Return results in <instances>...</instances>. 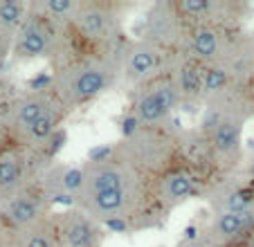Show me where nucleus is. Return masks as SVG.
Masks as SVG:
<instances>
[{
  "mask_svg": "<svg viewBox=\"0 0 254 247\" xmlns=\"http://www.w3.org/2000/svg\"><path fill=\"white\" fill-rule=\"evenodd\" d=\"M83 185L74 207L101 223L108 232L135 234L162 229L169 216L155 200L153 178L111 155L104 162H86Z\"/></svg>",
  "mask_w": 254,
  "mask_h": 247,
  "instance_id": "nucleus-1",
  "label": "nucleus"
},
{
  "mask_svg": "<svg viewBox=\"0 0 254 247\" xmlns=\"http://www.w3.org/2000/svg\"><path fill=\"white\" fill-rule=\"evenodd\" d=\"M50 65L52 92L70 115L120 86L117 61L108 54H65Z\"/></svg>",
  "mask_w": 254,
  "mask_h": 247,
  "instance_id": "nucleus-2",
  "label": "nucleus"
},
{
  "mask_svg": "<svg viewBox=\"0 0 254 247\" xmlns=\"http://www.w3.org/2000/svg\"><path fill=\"white\" fill-rule=\"evenodd\" d=\"M130 2L122 0H81L74 18L65 27V54H108L115 57L126 38V16Z\"/></svg>",
  "mask_w": 254,
  "mask_h": 247,
  "instance_id": "nucleus-3",
  "label": "nucleus"
},
{
  "mask_svg": "<svg viewBox=\"0 0 254 247\" xmlns=\"http://www.w3.org/2000/svg\"><path fill=\"white\" fill-rule=\"evenodd\" d=\"M176 133L180 130L169 126H139L130 135L113 142V155L128 162L144 176L158 178L169 169L178 167L176 162Z\"/></svg>",
  "mask_w": 254,
  "mask_h": 247,
  "instance_id": "nucleus-4",
  "label": "nucleus"
},
{
  "mask_svg": "<svg viewBox=\"0 0 254 247\" xmlns=\"http://www.w3.org/2000/svg\"><path fill=\"white\" fill-rule=\"evenodd\" d=\"M176 52L162 50L158 45L142 41V38H126L117 50L115 61L120 72V86L126 90L142 86L146 81H153L162 74H169Z\"/></svg>",
  "mask_w": 254,
  "mask_h": 247,
  "instance_id": "nucleus-5",
  "label": "nucleus"
},
{
  "mask_svg": "<svg viewBox=\"0 0 254 247\" xmlns=\"http://www.w3.org/2000/svg\"><path fill=\"white\" fill-rule=\"evenodd\" d=\"M183 106V97L169 74L128 90V115L139 126H169Z\"/></svg>",
  "mask_w": 254,
  "mask_h": 247,
  "instance_id": "nucleus-6",
  "label": "nucleus"
},
{
  "mask_svg": "<svg viewBox=\"0 0 254 247\" xmlns=\"http://www.w3.org/2000/svg\"><path fill=\"white\" fill-rule=\"evenodd\" d=\"M65 52V29L27 11V18L20 25L11 45V61H50L54 63Z\"/></svg>",
  "mask_w": 254,
  "mask_h": 247,
  "instance_id": "nucleus-7",
  "label": "nucleus"
},
{
  "mask_svg": "<svg viewBox=\"0 0 254 247\" xmlns=\"http://www.w3.org/2000/svg\"><path fill=\"white\" fill-rule=\"evenodd\" d=\"M187 25H205L239 32L252 18V5L245 0H176Z\"/></svg>",
  "mask_w": 254,
  "mask_h": 247,
  "instance_id": "nucleus-8",
  "label": "nucleus"
},
{
  "mask_svg": "<svg viewBox=\"0 0 254 247\" xmlns=\"http://www.w3.org/2000/svg\"><path fill=\"white\" fill-rule=\"evenodd\" d=\"M189 25L185 23L176 0H155L146 7L137 25V38L149 41L169 52H178Z\"/></svg>",
  "mask_w": 254,
  "mask_h": 247,
  "instance_id": "nucleus-9",
  "label": "nucleus"
},
{
  "mask_svg": "<svg viewBox=\"0 0 254 247\" xmlns=\"http://www.w3.org/2000/svg\"><path fill=\"white\" fill-rule=\"evenodd\" d=\"M200 200L211 214H239L254 209V178L230 173L207 182Z\"/></svg>",
  "mask_w": 254,
  "mask_h": 247,
  "instance_id": "nucleus-10",
  "label": "nucleus"
},
{
  "mask_svg": "<svg viewBox=\"0 0 254 247\" xmlns=\"http://www.w3.org/2000/svg\"><path fill=\"white\" fill-rule=\"evenodd\" d=\"M196 236L216 247H254V209L211 214L196 227Z\"/></svg>",
  "mask_w": 254,
  "mask_h": 247,
  "instance_id": "nucleus-11",
  "label": "nucleus"
},
{
  "mask_svg": "<svg viewBox=\"0 0 254 247\" xmlns=\"http://www.w3.org/2000/svg\"><path fill=\"white\" fill-rule=\"evenodd\" d=\"M54 214V207L50 204L48 195L39 186V182L32 180L23 186L16 195H11L5 204H0V223L5 225L11 234L29 227V225L45 220Z\"/></svg>",
  "mask_w": 254,
  "mask_h": 247,
  "instance_id": "nucleus-12",
  "label": "nucleus"
},
{
  "mask_svg": "<svg viewBox=\"0 0 254 247\" xmlns=\"http://www.w3.org/2000/svg\"><path fill=\"white\" fill-rule=\"evenodd\" d=\"M54 229L57 247H104L106 241L104 225L77 207L54 211Z\"/></svg>",
  "mask_w": 254,
  "mask_h": 247,
  "instance_id": "nucleus-13",
  "label": "nucleus"
},
{
  "mask_svg": "<svg viewBox=\"0 0 254 247\" xmlns=\"http://www.w3.org/2000/svg\"><path fill=\"white\" fill-rule=\"evenodd\" d=\"M48 195L50 204H63V209L74 207L79 191L83 185V167L67 164V162H50L45 169H41L39 176L34 178Z\"/></svg>",
  "mask_w": 254,
  "mask_h": 247,
  "instance_id": "nucleus-14",
  "label": "nucleus"
},
{
  "mask_svg": "<svg viewBox=\"0 0 254 247\" xmlns=\"http://www.w3.org/2000/svg\"><path fill=\"white\" fill-rule=\"evenodd\" d=\"M176 162L178 167L198 176L205 185L216 178L209 139L198 126L183 128L180 133H176Z\"/></svg>",
  "mask_w": 254,
  "mask_h": 247,
  "instance_id": "nucleus-15",
  "label": "nucleus"
},
{
  "mask_svg": "<svg viewBox=\"0 0 254 247\" xmlns=\"http://www.w3.org/2000/svg\"><path fill=\"white\" fill-rule=\"evenodd\" d=\"M202 189H205V182L183 167L169 169L167 173L153 180L155 200L167 214H173L178 207L187 204L189 200L200 198Z\"/></svg>",
  "mask_w": 254,
  "mask_h": 247,
  "instance_id": "nucleus-16",
  "label": "nucleus"
},
{
  "mask_svg": "<svg viewBox=\"0 0 254 247\" xmlns=\"http://www.w3.org/2000/svg\"><path fill=\"white\" fill-rule=\"evenodd\" d=\"M211 67H218L234 86H250L254 81V34L245 29L234 32L223 57Z\"/></svg>",
  "mask_w": 254,
  "mask_h": 247,
  "instance_id": "nucleus-17",
  "label": "nucleus"
},
{
  "mask_svg": "<svg viewBox=\"0 0 254 247\" xmlns=\"http://www.w3.org/2000/svg\"><path fill=\"white\" fill-rule=\"evenodd\" d=\"M234 32L218 27H205V25H189L185 41L178 52L185 54L187 59L196 61L202 67H211L218 63L227 48V41Z\"/></svg>",
  "mask_w": 254,
  "mask_h": 247,
  "instance_id": "nucleus-18",
  "label": "nucleus"
},
{
  "mask_svg": "<svg viewBox=\"0 0 254 247\" xmlns=\"http://www.w3.org/2000/svg\"><path fill=\"white\" fill-rule=\"evenodd\" d=\"M57 104H59V99L52 92V88L50 90H23L20 92L14 104V110H11L9 126H7L11 144L16 146L20 135L32 128L41 117H45Z\"/></svg>",
  "mask_w": 254,
  "mask_h": 247,
  "instance_id": "nucleus-19",
  "label": "nucleus"
},
{
  "mask_svg": "<svg viewBox=\"0 0 254 247\" xmlns=\"http://www.w3.org/2000/svg\"><path fill=\"white\" fill-rule=\"evenodd\" d=\"M36 178L32 157L18 146H9L0 153V204L16 195L27 182Z\"/></svg>",
  "mask_w": 254,
  "mask_h": 247,
  "instance_id": "nucleus-20",
  "label": "nucleus"
},
{
  "mask_svg": "<svg viewBox=\"0 0 254 247\" xmlns=\"http://www.w3.org/2000/svg\"><path fill=\"white\" fill-rule=\"evenodd\" d=\"M169 76L173 79L178 92L183 97V108H202V88H205V67L185 54L176 52L169 67Z\"/></svg>",
  "mask_w": 254,
  "mask_h": 247,
  "instance_id": "nucleus-21",
  "label": "nucleus"
},
{
  "mask_svg": "<svg viewBox=\"0 0 254 247\" xmlns=\"http://www.w3.org/2000/svg\"><path fill=\"white\" fill-rule=\"evenodd\" d=\"M29 11L39 14L41 18L50 20L52 25L65 29L74 18L81 0H27Z\"/></svg>",
  "mask_w": 254,
  "mask_h": 247,
  "instance_id": "nucleus-22",
  "label": "nucleus"
},
{
  "mask_svg": "<svg viewBox=\"0 0 254 247\" xmlns=\"http://www.w3.org/2000/svg\"><path fill=\"white\" fill-rule=\"evenodd\" d=\"M11 247H57L54 214L50 218L39 220V223L11 234Z\"/></svg>",
  "mask_w": 254,
  "mask_h": 247,
  "instance_id": "nucleus-23",
  "label": "nucleus"
},
{
  "mask_svg": "<svg viewBox=\"0 0 254 247\" xmlns=\"http://www.w3.org/2000/svg\"><path fill=\"white\" fill-rule=\"evenodd\" d=\"M27 0H0V36L14 41L20 25L27 18Z\"/></svg>",
  "mask_w": 254,
  "mask_h": 247,
  "instance_id": "nucleus-24",
  "label": "nucleus"
},
{
  "mask_svg": "<svg viewBox=\"0 0 254 247\" xmlns=\"http://www.w3.org/2000/svg\"><path fill=\"white\" fill-rule=\"evenodd\" d=\"M20 92L11 86L9 81L0 79V130H7L11 119V110H14V104L18 99Z\"/></svg>",
  "mask_w": 254,
  "mask_h": 247,
  "instance_id": "nucleus-25",
  "label": "nucleus"
},
{
  "mask_svg": "<svg viewBox=\"0 0 254 247\" xmlns=\"http://www.w3.org/2000/svg\"><path fill=\"white\" fill-rule=\"evenodd\" d=\"M176 247H216V245H209V243L200 241V238L196 236V227H191L187 232V236L180 238V243H178Z\"/></svg>",
  "mask_w": 254,
  "mask_h": 247,
  "instance_id": "nucleus-26",
  "label": "nucleus"
},
{
  "mask_svg": "<svg viewBox=\"0 0 254 247\" xmlns=\"http://www.w3.org/2000/svg\"><path fill=\"white\" fill-rule=\"evenodd\" d=\"M11 45H14V41L0 36V67L5 65L7 59H11Z\"/></svg>",
  "mask_w": 254,
  "mask_h": 247,
  "instance_id": "nucleus-27",
  "label": "nucleus"
},
{
  "mask_svg": "<svg viewBox=\"0 0 254 247\" xmlns=\"http://www.w3.org/2000/svg\"><path fill=\"white\" fill-rule=\"evenodd\" d=\"M0 247H11V232L0 223Z\"/></svg>",
  "mask_w": 254,
  "mask_h": 247,
  "instance_id": "nucleus-28",
  "label": "nucleus"
},
{
  "mask_svg": "<svg viewBox=\"0 0 254 247\" xmlns=\"http://www.w3.org/2000/svg\"><path fill=\"white\" fill-rule=\"evenodd\" d=\"M248 92H250V104H252V115H254V81L248 86Z\"/></svg>",
  "mask_w": 254,
  "mask_h": 247,
  "instance_id": "nucleus-29",
  "label": "nucleus"
}]
</instances>
